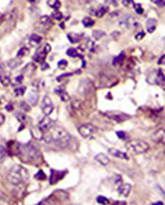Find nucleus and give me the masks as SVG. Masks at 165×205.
<instances>
[{
  "label": "nucleus",
  "instance_id": "f257e3e1",
  "mask_svg": "<svg viewBox=\"0 0 165 205\" xmlns=\"http://www.w3.org/2000/svg\"><path fill=\"white\" fill-rule=\"evenodd\" d=\"M42 141L45 144L55 145L59 148L68 147L71 142V135L62 127H52L51 129L43 134Z\"/></svg>",
  "mask_w": 165,
  "mask_h": 205
},
{
  "label": "nucleus",
  "instance_id": "f03ea898",
  "mask_svg": "<svg viewBox=\"0 0 165 205\" xmlns=\"http://www.w3.org/2000/svg\"><path fill=\"white\" fill-rule=\"evenodd\" d=\"M14 152L21 158V160L25 163L29 164H35L38 163L41 160V153L39 150V147L33 142H29L27 144H19L15 143V148Z\"/></svg>",
  "mask_w": 165,
  "mask_h": 205
},
{
  "label": "nucleus",
  "instance_id": "7ed1b4c3",
  "mask_svg": "<svg viewBox=\"0 0 165 205\" xmlns=\"http://www.w3.org/2000/svg\"><path fill=\"white\" fill-rule=\"evenodd\" d=\"M29 179V173L22 165H15L7 174V180L12 185H22Z\"/></svg>",
  "mask_w": 165,
  "mask_h": 205
},
{
  "label": "nucleus",
  "instance_id": "20e7f679",
  "mask_svg": "<svg viewBox=\"0 0 165 205\" xmlns=\"http://www.w3.org/2000/svg\"><path fill=\"white\" fill-rule=\"evenodd\" d=\"M126 149L136 155L144 154L149 150V145L142 140H132L126 144Z\"/></svg>",
  "mask_w": 165,
  "mask_h": 205
},
{
  "label": "nucleus",
  "instance_id": "39448f33",
  "mask_svg": "<svg viewBox=\"0 0 165 205\" xmlns=\"http://www.w3.org/2000/svg\"><path fill=\"white\" fill-rule=\"evenodd\" d=\"M52 25H53V23H52L51 18L47 15H44V16H41L38 19V21L35 24V28L42 33H46L50 30Z\"/></svg>",
  "mask_w": 165,
  "mask_h": 205
},
{
  "label": "nucleus",
  "instance_id": "423d86ee",
  "mask_svg": "<svg viewBox=\"0 0 165 205\" xmlns=\"http://www.w3.org/2000/svg\"><path fill=\"white\" fill-rule=\"evenodd\" d=\"M151 79H153L152 82H150L151 84H159V85H162V84H164V82H165V76H164L162 71L159 70V69H158V70H155V71H153V73L148 74L146 80H147V82H149Z\"/></svg>",
  "mask_w": 165,
  "mask_h": 205
},
{
  "label": "nucleus",
  "instance_id": "0eeeda50",
  "mask_svg": "<svg viewBox=\"0 0 165 205\" xmlns=\"http://www.w3.org/2000/svg\"><path fill=\"white\" fill-rule=\"evenodd\" d=\"M93 91V85L92 82H89L88 78L82 80L79 85V93L84 95V96H88Z\"/></svg>",
  "mask_w": 165,
  "mask_h": 205
},
{
  "label": "nucleus",
  "instance_id": "6e6552de",
  "mask_svg": "<svg viewBox=\"0 0 165 205\" xmlns=\"http://www.w3.org/2000/svg\"><path fill=\"white\" fill-rule=\"evenodd\" d=\"M105 115L107 118H110L111 120L115 122H124L130 119L129 115H127L125 113H121L119 111H107L105 113Z\"/></svg>",
  "mask_w": 165,
  "mask_h": 205
},
{
  "label": "nucleus",
  "instance_id": "1a4fd4ad",
  "mask_svg": "<svg viewBox=\"0 0 165 205\" xmlns=\"http://www.w3.org/2000/svg\"><path fill=\"white\" fill-rule=\"evenodd\" d=\"M78 131L83 138H89L95 134L97 128L92 124H83L78 128Z\"/></svg>",
  "mask_w": 165,
  "mask_h": 205
},
{
  "label": "nucleus",
  "instance_id": "9d476101",
  "mask_svg": "<svg viewBox=\"0 0 165 205\" xmlns=\"http://www.w3.org/2000/svg\"><path fill=\"white\" fill-rule=\"evenodd\" d=\"M51 51V47L49 44H46L45 47H42L40 50L37 51V53L35 54L34 56V61L36 63H39V64H43L44 61L46 59V54H48L49 52Z\"/></svg>",
  "mask_w": 165,
  "mask_h": 205
},
{
  "label": "nucleus",
  "instance_id": "9b49d317",
  "mask_svg": "<svg viewBox=\"0 0 165 205\" xmlns=\"http://www.w3.org/2000/svg\"><path fill=\"white\" fill-rule=\"evenodd\" d=\"M41 109H42V112H43L45 116H49L50 114L53 112L54 105H53V102H52V100L49 96H45L43 98V100H42Z\"/></svg>",
  "mask_w": 165,
  "mask_h": 205
},
{
  "label": "nucleus",
  "instance_id": "f8f14e48",
  "mask_svg": "<svg viewBox=\"0 0 165 205\" xmlns=\"http://www.w3.org/2000/svg\"><path fill=\"white\" fill-rule=\"evenodd\" d=\"M53 126H54V121L52 120V119H50L48 116H46L43 119H41V121L38 124L39 130L43 133V134L46 132H48Z\"/></svg>",
  "mask_w": 165,
  "mask_h": 205
},
{
  "label": "nucleus",
  "instance_id": "ddd939ff",
  "mask_svg": "<svg viewBox=\"0 0 165 205\" xmlns=\"http://www.w3.org/2000/svg\"><path fill=\"white\" fill-rule=\"evenodd\" d=\"M66 171H61V170H55L51 169V175H50V183L51 184H56L60 179L64 178Z\"/></svg>",
  "mask_w": 165,
  "mask_h": 205
},
{
  "label": "nucleus",
  "instance_id": "4468645a",
  "mask_svg": "<svg viewBox=\"0 0 165 205\" xmlns=\"http://www.w3.org/2000/svg\"><path fill=\"white\" fill-rule=\"evenodd\" d=\"M151 139L156 143H163V144H165V129L164 128H160V129L155 131L151 136Z\"/></svg>",
  "mask_w": 165,
  "mask_h": 205
},
{
  "label": "nucleus",
  "instance_id": "2eb2a0df",
  "mask_svg": "<svg viewBox=\"0 0 165 205\" xmlns=\"http://www.w3.org/2000/svg\"><path fill=\"white\" fill-rule=\"evenodd\" d=\"M108 154L115 157V158L121 159V160H128V156H127L125 153L121 152L117 149H115V148H111V149L108 150Z\"/></svg>",
  "mask_w": 165,
  "mask_h": 205
},
{
  "label": "nucleus",
  "instance_id": "dca6fc26",
  "mask_svg": "<svg viewBox=\"0 0 165 205\" xmlns=\"http://www.w3.org/2000/svg\"><path fill=\"white\" fill-rule=\"evenodd\" d=\"M156 26H157V20H156V19L149 18V19L146 20L145 27H146V30H147L148 33L154 32V30L156 29Z\"/></svg>",
  "mask_w": 165,
  "mask_h": 205
},
{
  "label": "nucleus",
  "instance_id": "f3484780",
  "mask_svg": "<svg viewBox=\"0 0 165 205\" xmlns=\"http://www.w3.org/2000/svg\"><path fill=\"white\" fill-rule=\"evenodd\" d=\"M131 191V185L128 183H124L119 187V193L121 196H128Z\"/></svg>",
  "mask_w": 165,
  "mask_h": 205
},
{
  "label": "nucleus",
  "instance_id": "a211bd4d",
  "mask_svg": "<svg viewBox=\"0 0 165 205\" xmlns=\"http://www.w3.org/2000/svg\"><path fill=\"white\" fill-rule=\"evenodd\" d=\"M95 160L97 161H98V163H100L101 165H106L110 164V161H111V160L108 159V157L106 155H105V154H102V153H101V154H98L95 157Z\"/></svg>",
  "mask_w": 165,
  "mask_h": 205
},
{
  "label": "nucleus",
  "instance_id": "6ab92c4d",
  "mask_svg": "<svg viewBox=\"0 0 165 205\" xmlns=\"http://www.w3.org/2000/svg\"><path fill=\"white\" fill-rule=\"evenodd\" d=\"M23 71H24V73L27 76H32L36 71V65L34 64H31V63L28 64L24 68V69H23Z\"/></svg>",
  "mask_w": 165,
  "mask_h": 205
},
{
  "label": "nucleus",
  "instance_id": "aec40b11",
  "mask_svg": "<svg viewBox=\"0 0 165 205\" xmlns=\"http://www.w3.org/2000/svg\"><path fill=\"white\" fill-rule=\"evenodd\" d=\"M38 99H39L38 92L35 91V90H32L29 93V96H28V101H29L32 105H36L37 102H38Z\"/></svg>",
  "mask_w": 165,
  "mask_h": 205
},
{
  "label": "nucleus",
  "instance_id": "412c9836",
  "mask_svg": "<svg viewBox=\"0 0 165 205\" xmlns=\"http://www.w3.org/2000/svg\"><path fill=\"white\" fill-rule=\"evenodd\" d=\"M68 39L70 40L71 43H73V44H76V43H79L80 41L82 40V35L80 34H77V33H68Z\"/></svg>",
  "mask_w": 165,
  "mask_h": 205
},
{
  "label": "nucleus",
  "instance_id": "4be33fe9",
  "mask_svg": "<svg viewBox=\"0 0 165 205\" xmlns=\"http://www.w3.org/2000/svg\"><path fill=\"white\" fill-rule=\"evenodd\" d=\"M108 11V7L106 5H102L98 10L95 12V15L98 18H102V16H105V14Z\"/></svg>",
  "mask_w": 165,
  "mask_h": 205
},
{
  "label": "nucleus",
  "instance_id": "5701e85b",
  "mask_svg": "<svg viewBox=\"0 0 165 205\" xmlns=\"http://www.w3.org/2000/svg\"><path fill=\"white\" fill-rule=\"evenodd\" d=\"M41 40H42L41 36L37 35V34H33V35H31V37L29 38V42H30V44H31V45H33V46L38 45L39 43L41 42Z\"/></svg>",
  "mask_w": 165,
  "mask_h": 205
},
{
  "label": "nucleus",
  "instance_id": "b1692460",
  "mask_svg": "<svg viewBox=\"0 0 165 205\" xmlns=\"http://www.w3.org/2000/svg\"><path fill=\"white\" fill-rule=\"evenodd\" d=\"M18 59H19V58L9 60V61H7V65H8L10 69H15V68H17V66L21 64V61H20V60H18Z\"/></svg>",
  "mask_w": 165,
  "mask_h": 205
},
{
  "label": "nucleus",
  "instance_id": "393cba45",
  "mask_svg": "<svg viewBox=\"0 0 165 205\" xmlns=\"http://www.w3.org/2000/svg\"><path fill=\"white\" fill-rule=\"evenodd\" d=\"M47 4H48L51 8H54V9H56V10H58L61 6L60 0H48V1H47Z\"/></svg>",
  "mask_w": 165,
  "mask_h": 205
},
{
  "label": "nucleus",
  "instance_id": "a878e982",
  "mask_svg": "<svg viewBox=\"0 0 165 205\" xmlns=\"http://www.w3.org/2000/svg\"><path fill=\"white\" fill-rule=\"evenodd\" d=\"M106 36V33L101 30H93V37L95 40H101L102 37Z\"/></svg>",
  "mask_w": 165,
  "mask_h": 205
},
{
  "label": "nucleus",
  "instance_id": "bb28decb",
  "mask_svg": "<svg viewBox=\"0 0 165 205\" xmlns=\"http://www.w3.org/2000/svg\"><path fill=\"white\" fill-rule=\"evenodd\" d=\"M124 53H120L117 56H115V58L112 60V65H119L122 63V61H124Z\"/></svg>",
  "mask_w": 165,
  "mask_h": 205
},
{
  "label": "nucleus",
  "instance_id": "cd10ccee",
  "mask_svg": "<svg viewBox=\"0 0 165 205\" xmlns=\"http://www.w3.org/2000/svg\"><path fill=\"white\" fill-rule=\"evenodd\" d=\"M0 82L3 84L4 86H8L9 84L11 83V78L9 77L8 75H0Z\"/></svg>",
  "mask_w": 165,
  "mask_h": 205
},
{
  "label": "nucleus",
  "instance_id": "c85d7f7f",
  "mask_svg": "<svg viewBox=\"0 0 165 205\" xmlns=\"http://www.w3.org/2000/svg\"><path fill=\"white\" fill-rule=\"evenodd\" d=\"M83 24H84V26L86 27V28H89V27L93 26L95 21H93L91 17H86V18L83 19Z\"/></svg>",
  "mask_w": 165,
  "mask_h": 205
},
{
  "label": "nucleus",
  "instance_id": "c756f323",
  "mask_svg": "<svg viewBox=\"0 0 165 205\" xmlns=\"http://www.w3.org/2000/svg\"><path fill=\"white\" fill-rule=\"evenodd\" d=\"M28 54H29V49L26 48V47H23V48H21L19 51H18L17 58H23V56H27Z\"/></svg>",
  "mask_w": 165,
  "mask_h": 205
},
{
  "label": "nucleus",
  "instance_id": "7c9ffc66",
  "mask_svg": "<svg viewBox=\"0 0 165 205\" xmlns=\"http://www.w3.org/2000/svg\"><path fill=\"white\" fill-rule=\"evenodd\" d=\"M25 91H26L25 86H17L14 89V94H15L16 96H22V95L25 93Z\"/></svg>",
  "mask_w": 165,
  "mask_h": 205
},
{
  "label": "nucleus",
  "instance_id": "2f4dec72",
  "mask_svg": "<svg viewBox=\"0 0 165 205\" xmlns=\"http://www.w3.org/2000/svg\"><path fill=\"white\" fill-rule=\"evenodd\" d=\"M67 55L70 56L71 58H78V56H80L79 52L75 49V48H71V49H69L67 51Z\"/></svg>",
  "mask_w": 165,
  "mask_h": 205
},
{
  "label": "nucleus",
  "instance_id": "473e14b6",
  "mask_svg": "<svg viewBox=\"0 0 165 205\" xmlns=\"http://www.w3.org/2000/svg\"><path fill=\"white\" fill-rule=\"evenodd\" d=\"M23 82V75L22 74H19L17 75L15 78H14L12 84L14 85V86H19V84Z\"/></svg>",
  "mask_w": 165,
  "mask_h": 205
},
{
  "label": "nucleus",
  "instance_id": "72a5a7b5",
  "mask_svg": "<svg viewBox=\"0 0 165 205\" xmlns=\"http://www.w3.org/2000/svg\"><path fill=\"white\" fill-rule=\"evenodd\" d=\"M52 18H54L55 20H62V18H63V14L61 13L59 10H56V11H54L53 13H52Z\"/></svg>",
  "mask_w": 165,
  "mask_h": 205
},
{
  "label": "nucleus",
  "instance_id": "f704fd0d",
  "mask_svg": "<svg viewBox=\"0 0 165 205\" xmlns=\"http://www.w3.org/2000/svg\"><path fill=\"white\" fill-rule=\"evenodd\" d=\"M34 178L36 179H38V180H44V179H46V174H45V173L43 170H39L38 173L35 174Z\"/></svg>",
  "mask_w": 165,
  "mask_h": 205
},
{
  "label": "nucleus",
  "instance_id": "c9c22d12",
  "mask_svg": "<svg viewBox=\"0 0 165 205\" xmlns=\"http://www.w3.org/2000/svg\"><path fill=\"white\" fill-rule=\"evenodd\" d=\"M20 108L22 109L23 111H25V112H29L30 109H31L29 104H27L26 102H23V101L20 102Z\"/></svg>",
  "mask_w": 165,
  "mask_h": 205
},
{
  "label": "nucleus",
  "instance_id": "e433bc0d",
  "mask_svg": "<svg viewBox=\"0 0 165 205\" xmlns=\"http://www.w3.org/2000/svg\"><path fill=\"white\" fill-rule=\"evenodd\" d=\"M97 201H98V203H100V204H106V203H108V199L105 196L100 195V196L97 197Z\"/></svg>",
  "mask_w": 165,
  "mask_h": 205
},
{
  "label": "nucleus",
  "instance_id": "4c0bfd02",
  "mask_svg": "<svg viewBox=\"0 0 165 205\" xmlns=\"http://www.w3.org/2000/svg\"><path fill=\"white\" fill-rule=\"evenodd\" d=\"M59 95H60V97L62 98L63 101H66V102H67V101H69V100H70V96H69V94H68L67 92H65L64 90H63V91L61 92Z\"/></svg>",
  "mask_w": 165,
  "mask_h": 205
},
{
  "label": "nucleus",
  "instance_id": "58836bf2",
  "mask_svg": "<svg viewBox=\"0 0 165 205\" xmlns=\"http://www.w3.org/2000/svg\"><path fill=\"white\" fill-rule=\"evenodd\" d=\"M133 7H134L135 12L137 14H142L143 13V9H142V6H141V4H134Z\"/></svg>",
  "mask_w": 165,
  "mask_h": 205
},
{
  "label": "nucleus",
  "instance_id": "ea45409f",
  "mask_svg": "<svg viewBox=\"0 0 165 205\" xmlns=\"http://www.w3.org/2000/svg\"><path fill=\"white\" fill-rule=\"evenodd\" d=\"M122 5L125 7H130L134 5L133 0H122Z\"/></svg>",
  "mask_w": 165,
  "mask_h": 205
},
{
  "label": "nucleus",
  "instance_id": "a19ab883",
  "mask_svg": "<svg viewBox=\"0 0 165 205\" xmlns=\"http://www.w3.org/2000/svg\"><path fill=\"white\" fill-rule=\"evenodd\" d=\"M67 65H68V61H65V60L60 61L59 63H58V68H60V69H64V68H66Z\"/></svg>",
  "mask_w": 165,
  "mask_h": 205
},
{
  "label": "nucleus",
  "instance_id": "79ce46f5",
  "mask_svg": "<svg viewBox=\"0 0 165 205\" xmlns=\"http://www.w3.org/2000/svg\"><path fill=\"white\" fill-rule=\"evenodd\" d=\"M116 135H117V137L119 138V139H125V138H126V133L122 132V131H117Z\"/></svg>",
  "mask_w": 165,
  "mask_h": 205
},
{
  "label": "nucleus",
  "instance_id": "37998d69",
  "mask_svg": "<svg viewBox=\"0 0 165 205\" xmlns=\"http://www.w3.org/2000/svg\"><path fill=\"white\" fill-rule=\"evenodd\" d=\"M17 118H18V120H19V121H21V122H25L26 116H25V114L19 113V114H17Z\"/></svg>",
  "mask_w": 165,
  "mask_h": 205
},
{
  "label": "nucleus",
  "instance_id": "c03bdc74",
  "mask_svg": "<svg viewBox=\"0 0 165 205\" xmlns=\"http://www.w3.org/2000/svg\"><path fill=\"white\" fill-rule=\"evenodd\" d=\"M144 36H145V34L143 32H139L138 34H136L135 35V39L137 40V41H139V40H142L143 38H144Z\"/></svg>",
  "mask_w": 165,
  "mask_h": 205
},
{
  "label": "nucleus",
  "instance_id": "a18cd8bd",
  "mask_svg": "<svg viewBox=\"0 0 165 205\" xmlns=\"http://www.w3.org/2000/svg\"><path fill=\"white\" fill-rule=\"evenodd\" d=\"M93 47H95V44H93V42H92V41H88V43H87V48L89 50H91V51H93Z\"/></svg>",
  "mask_w": 165,
  "mask_h": 205
},
{
  "label": "nucleus",
  "instance_id": "49530a36",
  "mask_svg": "<svg viewBox=\"0 0 165 205\" xmlns=\"http://www.w3.org/2000/svg\"><path fill=\"white\" fill-rule=\"evenodd\" d=\"M71 75V73H65V74H62V75H60V76H58L57 77V80L58 82H61V80H63V78H65V77H68V76H70Z\"/></svg>",
  "mask_w": 165,
  "mask_h": 205
},
{
  "label": "nucleus",
  "instance_id": "de8ad7c7",
  "mask_svg": "<svg viewBox=\"0 0 165 205\" xmlns=\"http://www.w3.org/2000/svg\"><path fill=\"white\" fill-rule=\"evenodd\" d=\"M122 182V178H120V175H116L115 178V184H119V183H120Z\"/></svg>",
  "mask_w": 165,
  "mask_h": 205
},
{
  "label": "nucleus",
  "instance_id": "09e8293b",
  "mask_svg": "<svg viewBox=\"0 0 165 205\" xmlns=\"http://www.w3.org/2000/svg\"><path fill=\"white\" fill-rule=\"evenodd\" d=\"M151 1H152L154 4H157V5H159V6H162V5H164L163 0H151Z\"/></svg>",
  "mask_w": 165,
  "mask_h": 205
},
{
  "label": "nucleus",
  "instance_id": "8fccbe9b",
  "mask_svg": "<svg viewBox=\"0 0 165 205\" xmlns=\"http://www.w3.org/2000/svg\"><path fill=\"white\" fill-rule=\"evenodd\" d=\"M158 65H165V55L162 56L158 61Z\"/></svg>",
  "mask_w": 165,
  "mask_h": 205
},
{
  "label": "nucleus",
  "instance_id": "3c124183",
  "mask_svg": "<svg viewBox=\"0 0 165 205\" xmlns=\"http://www.w3.org/2000/svg\"><path fill=\"white\" fill-rule=\"evenodd\" d=\"M4 121H5V116H4L3 114H1V113H0V126H1V125H3Z\"/></svg>",
  "mask_w": 165,
  "mask_h": 205
},
{
  "label": "nucleus",
  "instance_id": "603ef678",
  "mask_svg": "<svg viewBox=\"0 0 165 205\" xmlns=\"http://www.w3.org/2000/svg\"><path fill=\"white\" fill-rule=\"evenodd\" d=\"M48 68H49V65H47L46 63H43V64L41 65V69H42V70H45V69H47Z\"/></svg>",
  "mask_w": 165,
  "mask_h": 205
},
{
  "label": "nucleus",
  "instance_id": "864d4df0",
  "mask_svg": "<svg viewBox=\"0 0 165 205\" xmlns=\"http://www.w3.org/2000/svg\"><path fill=\"white\" fill-rule=\"evenodd\" d=\"M12 109H13V105H12L11 103H9L8 105L6 106V110H8V111H11Z\"/></svg>",
  "mask_w": 165,
  "mask_h": 205
},
{
  "label": "nucleus",
  "instance_id": "5fc2aeb1",
  "mask_svg": "<svg viewBox=\"0 0 165 205\" xmlns=\"http://www.w3.org/2000/svg\"><path fill=\"white\" fill-rule=\"evenodd\" d=\"M3 71H4V65L2 64H0V73H3Z\"/></svg>",
  "mask_w": 165,
  "mask_h": 205
},
{
  "label": "nucleus",
  "instance_id": "6e6d98bb",
  "mask_svg": "<svg viewBox=\"0 0 165 205\" xmlns=\"http://www.w3.org/2000/svg\"><path fill=\"white\" fill-rule=\"evenodd\" d=\"M155 204H163V202H161V201H159V202H155Z\"/></svg>",
  "mask_w": 165,
  "mask_h": 205
},
{
  "label": "nucleus",
  "instance_id": "4d7b16f0",
  "mask_svg": "<svg viewBox=\"0 0 165 205\" xmlns=\"http://www.w3.org/2000/svg\"><path fill=\"white\" fill-rule=\"evenodd\" d=\"M28 1H29V2H31V3H32V2H35L36 0H28Z\"/></svg>",
  "mask_w": 165,
  "mask_h": 205
},
{
  "label": "nucleus",
  "instance_id": "13d9d810",
  "mask_svg": "<svg viewBox=\"0 0 165 205\" xmlns=\"http://www.w3.org/2000/svg\"><path fill=\"white\" fill-rule=\"evenodd\" d=\"M164 42H165V38H164Z\"/></svg>",
  "mask_w": 165,
  "mask_h": 205
},
{
  "label": "nucleus",
  "instance_id": "bf43d9fd",
  "mask_svg": "<svg viewBox=\"0 0 165 205\" xmlns=\"http://www.w3.org/2000/svg\"><path fill=\"white\" fill-rule=\"evenodd\" d=\"M164 154H165V151H164Z\"/></svg>",
  "mask_w": 165,
  "mask_h": 205
}]
</instances>
